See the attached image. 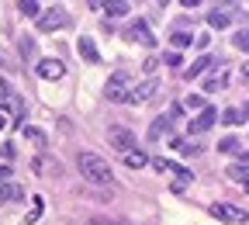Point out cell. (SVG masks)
<instances>
[{"label":"cell","mask_w":249,"mask_h":225,"mask_svg":"<svg viewBox=\"0 0 249 225\" xmlns=\"http://www.w3.org/2000/svg\"><path fill=\"white\" fill-rule=\"evenodd\" d=\"M76 167L80 173L90 180V184H111V167H107V159H101L97 152H90V149H80L76 152Z\"/></svg>","instance_id":"6da1fadb"},{"label":"cell","mask_w":249,"mask_h":225,"mask_svg":"<svg viewBox=\"0 0 249 225\" xmlns=\"http://www.w3.org/2000/svg\"><path fill=\"white\" fill-rule=\"evenodd\" d=\"M107 142H111L121 156H128V152H135V149H139L135 132H132V128H124V125H107Z\"/></svg>","instance_id":"7a4b0ae2"},{"label":"cell","mask_w":249,"mask_h":225,"mask_svg":"<svg viewBox=\"0 0 249 225\" xmlns=\"http://www.w3.org/2000/svg\"><path fill=\"white\" fill-rule=\"evenodd\" d=\"M104 101H111V104L128 101V73H124V70H118V73L104 83Z\"/></svg>","instance_id":"3957f363"},{"label":"cell","mask_w":249,"mask_h":225,"mask_svg":"<svg viewBox=\"0 0 249 225\" xmlns=\"http://www.w3.org/2000/svg\"><path fill=\"white\" fill-rule=\"evenodd\" d=\"M70 24V14L62 7H49L45 14H38V28L42 31H55V28H66Z\"/></svg>","instance_id":"277c9868"},{"label":"cell","mask_w":249,"mask_h":225,"mask_svg":"<svg viewBox=\"0 0 249 225\" xmlns=\"http://www.w3.org/2000/svg\"><path fill=\"white\" fill-rule=\"evenodd\" d=\"M124 38H132V42H139V45H156V38H152V31H149V21H128V31H124Z\"/></svg>","instance_id":"5b68a950"},{"label":"cell","mask_w":249,"mask_h":225,"mask_svg":"<svg viewBox=\"0 0 249 225\" xmlns=\"http://www.w3.org/2000/svg\"><path fill=\"white\" fill-rule=\"evenodd\" d=\"M214 121H218V111H214V108H204V111H201L191 125H187V132H191V135H201V132H208V128H211Z\"/></svg>","instance_id":"8992f818"},{"label":"cell","mask_w":249,"mask_h":225,"mask_svg":"<svg viewBox=\"0 0 249 225\" xmlns=\"http://www.w3.org/2000/svg\"><path fill=\"white\" fill-rule=\"evenodd\" d=\"M208 211L214 215V218H222V222H246V211L242 208H232V205H208Z\"/></svg>","instance_id":"52a82bcc"},{"label":"cell","mask_w":249,"mask_h":225,"mask_svg":"<svg viewBox=\"0 0 249 225\" xmlns=\"http://www.w3.org/2000/svg\"><path fill=\"white\" fill-rule=\"evenodd\" d=\"M152 94H160V80H156V76H149L145 83H139V87L128 94V101H132V104H142V101L152 97Z\"/></svg>","instance_id":"ba28073f"},{"label":"cell","mask_w":249,"mask_h":225,"mask_svg":"<svg viewBox=\"0 0 249 225\" xmlns=\"http://www.w3.org/2000/svg\"><path fill=\"white\" fill-rule=\"evenodd\" d=\"M35 73H38L42 80H62V73H66V66H62L59 59H42L38 66H35Z\"/></svg>","instance_id":"9c48e42d"},{"label":"cell","mask_w":249,"mask_h":225,"mask_svg":"<svg viewBox=\"0 0 249 225\" xmlns=\"http://www.w3.org/2000/svg\"><path fill=\"white\" fill-rule=\"evenodd\" d=\"M152 167H156V173H177L180 177V184L187 187V184H191V170H183V167H177V163H170V159H152Z\"/></svg>","instance_id":"30bf717a"},{"label":"cell","mask_w":249,"mask_h":225,"mask_svg":"<svg viewBox=\"0 0 249 225\" xmlns=\"http://www.w3.org/2000/svg\"><path fill=\"white\" fill-rule=\"evenodd\" d=\"M218 66H222V62H218L214 56H201V59L194 62V66H191V70L183 73V80H197L201 73H208V70H218Z\"/></svg>","instance_id":"8fae6325"},{"label":"cell","mask_w":249,"mask_h":225,"mask_svg":"<svg viewBox=\"0 0 249 225\" xmlns=\"http://www.w3.org/2000/svg\"><path fill=\"white\" fill-rule=\"evenodd\" d=\"M76 49H80V56L90 62V66L101 62V52H97V45H93V38H76Z\"/></svg>","instance_id":"7c38bea8"},{"label":"cell","mask_w":249,"mask_h":225,"mask_svg":"<svg viewBox=\"0 0 249 225\" xmlns=\"http://www.w3.org/2000/svg\"><path fill=\"white\" fill-rule=\"evenodd\" d=\"M21 198H24L21 184H0V205H4V201H21Z\"/></svg>","instance_id":"4fadbf2b"},{"label":"cell","mask_w":249,"mask_h":225,"mask_svg":"<svg viewBox=\"0 0 249 225\" xmlns=\"http://www.w3.org/2000/svg\"><path fill=\"white\" fill-rule=\"evenodd\" d=\"M101 11H104L107 18H124V14L132 11V7L124 4V0H111V4H101Z\"/></svg>","instance_id":"5bb4252c"},{"label":"cell","mask_w":249,"mask_h":225,"mask_svg":"<svg viewBox=\"0 0 249 225\" xmlns=\"http://www.w3.org/2000/svg\"><path fill=\"white\" fill-rule=\"evenodd\" d=\"M229 24H232V18H229L225 11H208V28L222 31V28H229Z\"/></svg>","instance_id":"9a60e30c"},{"label":"cell","mask_w":249,"mask_h":225,"mask_svg":"<svg viewBox=\"0 0 249 225\" xmlns=\"http://www.w3.org/2000/svg\"><path fill=\"white\" fill-rule=\"evenodd\" d=\"M166 128H170V118H166V114H163V118H156V121L149 125V139L156 142L160 135H166Z\"/></svg>","instance_id":"2e32d148"},{"label":"cell","mask_w":249,"mask_h":225,"mask_svg":"<svg viewBox=\"0 0 249 225\" xmlns=\"http://www.w3.org/2000/svg\"><path fill=\"white\" fill-rule=\"evenodd\" d=\"M173 149H177L180 156H197V152H201L197 142H187V139H173Z\"/></svg>","instance_id":"e0dca14e"},{"label":"cell","mask_w":249,"mask_h":225,"mask_svg":"<svg viewBox=\"0 0 249 225\" xmlns=\"http://www.w3.org/2000/svg\"><path fill=\"white\" fill-rule=\"evenodd\" d=\"M149 163V156L142 152V149H135V152H128V156H124V167H132V170H142Z\"/></svg>","instance_id":"ac0fdd59"},{"label":"cell","mask_w":249,"mask_h":225,"mask_svg":"<svg viewBox=\"0 0 249 225\" xmlns=\"http://www.w3.org/2000/svg\"><path fill=\"white\" fill-rule=\"evenodd\" d=\"M229 177H232L235 184H242V187L249 190V167H239V163H235V167H229Z\"/></svg>","instance_id":"d6986e66"},{"label":"cell","mask_w":249,"mask_h":225,"mask_svg":"<svg viewBox=\"0 0 249 225\" xmlns=\"http://www.w3.org/2000/svg\"><path fill=\"white\" fill-rule=\"evenodd\" d=\"M42 211H45V198H35V201H31V208H28V215H24V222H28V225H31V222H38Z\"/></svg>","instance_id":"ffe728a7"},{"label":"cell","mask_w":249,"mask_h":225,"mask_svg":"<svg viewBox=\"0 0 249 225\" xmlns=\"http://www.w3.org/2000/svg\"><path fill=\"white\" fill-rule=\"evenodd\" d=\"M225 87H229V76H225V73H222V76H208V80H204V90H208V94H218V90H225Z\"/></svg>","instance_id":"44dd1931"},{"label":"cell","mask_w":249,"mask_h":225,"mask_svg":"<svg viewBox=\"0 0 249 225\" xmlns=\"http://www.w3.org/2000/svg\"><path fill=\"white\" fill-rule=\"evenodd\" d=\"M170 42H173V49H187V45H191L194 42V35H191V31H173V35H170Z\"/></svg>","instance_id":"7402d4cb"},{"label":"cell","mask_w":249,"mask_h":225,"mask_svg":"<svg viewBox=\"0 0 249 225\" xmlns=\"http://www.w3.org/2000/svg\"><path fill=\"white\" fill-rule=\"evenodd\" d=\"M239 149H242V146H239L235 135H225L222 142H218V152H229V156H232V152H239Z\"/></svg>","instance_id":"603a6c76"},{"label":"cell","mask_w":249,"mask_h":225,"mask_svg":"<svg viewBox=\"0 0 249 225\" xmlns=\"http://www.w3.org/2000/svg\"><path fill=\"white\" fill-rule=\"evenodd\" d=\"M18 11H21L24 18H38V11H42V7L35 4V0H21V4H18Z\"/></svg>","instance_id":"cb8c5ba5"},{"label":"cell","mask_w":249,"mask_h":225,"mask_svg":"<svg viewBox=\"0 0 249 225\" xmlns=\"http://www.w3.org/2000/svg\"><path fill=\"white\" fill-rule=\"evenodd\" d=\"M21 52H24V59H35V38L21 35Z\"/></svg>","instance_id":"d4e9b609"},{"label":"cell","mask_w":249,"mask_h":225,"mask_svg":"<svg viewBox=\"0 0 249 225\" xmlns=\"http://www.w3.org/2000/svg\"><path fill=\"white\" fill-rule=\"evenodd\" d=\"M218 118H222V125H239V111H235V108H225Z\"/></svg>","instance_id":"484cf974"},{"label":"cell","mask_w":249,"mask_h":225,"mask_svg":"<svg viewBox=\"0 0 249 225\" xmlns=\"http://www.w3.org/2000/svg\"><path fill=\"white\" fill-rule=\"evenodd\" d=\"M232 42H235V49H242V52H249V31H239V35H235Z\"/></svg>","instance_id":"4316f807"},{"label":"cell","mask_w":249,"mask_h":225,"mask_svg":"<svg viewBox=\"0 0 249 225\" xmlns=\"http://www.w3.org/2000/svg\"><path fill=\"white\" fill-rule=\"evenodd\" d=\"M24 135H28L31 142H35V146H45V135L38 132V128H24Z\"/></svg>","instance_id":"83f0119b"},{"label":"cell","mask_w":249,"mask_h":225,"mask_svg":"<svg viewBox=\"0 0 249 225\" xmlns=\"http://www.w3.org/2000/svg\"><path fill=\"white\" fill-rule=\"evenodd\" d=\"M183 104H187V108H197V111H204V97H201V94H191V97H187Z\"/></svg>","instance_id":"f1b7e54d"},{"label":"cell","mask_w":249,"mask_h":225,"mask_svg":"<svg viewBox=\"0 0 249 225\" xmlns=\"http://www.w3.org/2000/svg\"><path fill=\"white\" fill-rule=\"evenodd\" d=\"M7 101H11V83L0 76V104H7Z\"/></svg>","instance_id":"f546056e"},{"label":"cell","mask_w":249,"mask_h":225,"mask_svg":"<svg viewBox=\"0 0 249 225\" xmlns=\"http://www.w3.org/2000/svg\"><path fill=\"white\" fill-rule=\"evenodd\" d=\"M14 152H18L14 142H4V146H0V156H4V159H14Z\"/></svg>","instance_id":"4dcf8cb0"},{"label":"cell","mask_w":249,"mask_h":225,"mask_svg":"<svg viewBox=\"0 0 249 225\" xmlns=\"http://www.w3.org/2000/svg\"><path fill=\"white\" fill-rule=\"evenodd\" d=\"M180 62H183L180 52H166V66H180Z\"/></svg>","instance_id":"1f68e13d"},{"label":"cell","mask_w":249,"mask_h":225,"mask_svg":"<svg viewBox=\"0 0 249 225\" xmlns=\"http://www.w3.org/2000/svg\"><path fill=\"white\" fill-rule=\"evenodd\" d=\"M156 66H160V59H156V56H149V59H145V62H142V70H145V73H152V70H156Z\"/></svg>","instance_id":"d6a6232c"},{"label":"cell","mask_w":249,"mask_h":225,"mask_svg":"<svg viewBox=\"0 0 249 225\" xmlns=\"http://www.w3.org/2000/svg\"><path fill=\"white\" fill-rule=\"evenodd\" d=\"M11 177H14V170H11V167H0V184H7Z\"/></svg>","instance_id":"836d02e7"},{"label":"cell","mask_w":249,"mask_h":225,"mask_svg":"<svg viewBox=\"0 0 249 225\" xmlns=\"http://www.w3.org/2000/svg\"><path fill=\"white\" fill-rule=\"evenodd\" d=\"M235 111H239V121H246V118H249V101H246L242 108H235Z\"/></svg>","instance_id":"e575fe53"},{"label":"cell","mask_w":249,"mask_h":225,"mask_svg":"<svg viewBox=\"0 0 249 225\" xmlns=\"http://www.w3.org/2000/svg\"><path fill=\"white\" fill-rule=\"evenodd\" d=\"M239 76H242V80L249 83V62H246V66H242V73H239Z\"/></svg>","instance_id":"d590c367"},{"label":"cell","mask_w":249,"mask_h":225,"mask_svg":"<svg viewBox=\"0 0 249 225\" xmlns=\"http://www.w3.org/2000/svg\"><path fill=\"white\" fill-rule=\"evenodd\" d=\"M4 125H7V118H4V114H0V128H4Z\"/></svg>","instance_id":"8d00e7d4"}]
</instances>
